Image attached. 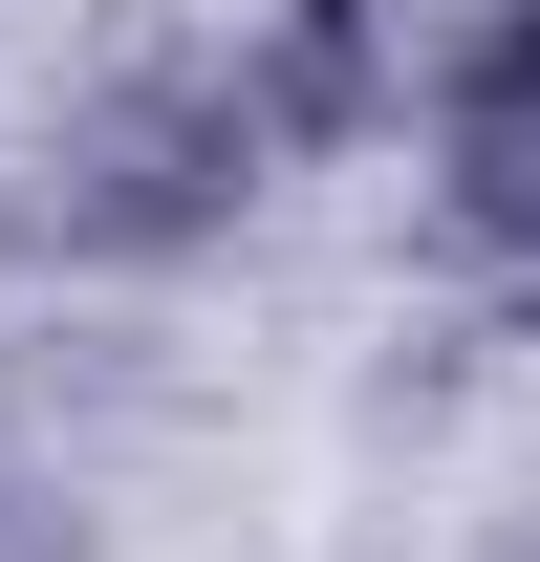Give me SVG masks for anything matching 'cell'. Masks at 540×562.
Listing matches in <instances>:
<instances>
[{
  "label": "cell",
  "instance_id": "obj_1",
  "mask_svg": "<svg viewBox=\"0 0 540 562\" xmlns=\"http://www.w3.org/2000/svg\"><path fill=\"white\" fill-rule=\"evenodd\" d=\"M390 109V0H281L260 44H195V66H131L66 109V173H44V238L66 260H195L303 173L325 131Z\"/></svg>",
  "mask_w": 540,
  "mask_h": 562
},
{
  "label": "cell",
  "instance_id": "obj_2",
  "mask_svg": "<svg viewBox=\"0 0 540 562\" xmlns=\"http://www.w3.org/2000/svg\"><path fill=\"white\" fill-rule=\"evenodd\" d=\"M432 173H454V216L497 238V260H540V0L454 66V109H432Z\"/></svg>",
  "mask_w": 540,
  "mask_h": 562
},
{
  "label": "cell",
  "instance_id": "obj_3",
  "mask_svg": "<svg viewBox=\"0 0 540 562\" xmlns=\"http://www.w3.org/2000/svg\"><path fill=\"white\" fill-rule=\"evenodd\" d=\"M0 562H66V519H44V497H0Z\"/></svg>",
  "mask_w": 540,
  "mask_h": 562
}]
</instances>
